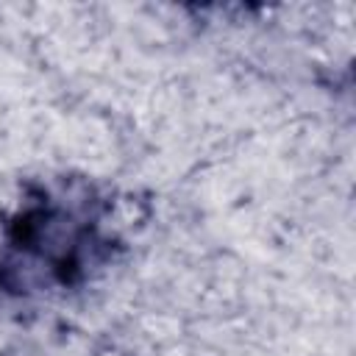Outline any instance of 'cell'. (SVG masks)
I'll list each match as a JSON object with an SVG mask.
<instances>
[{
    "label": "cell",
    "instance_id": "obj_1",
    "mask_svg": "<svg viewBox=\"0 0 356 356\" xmlns=\"http://www.w3.org/2000/svg\"><path fill=\"white\" fill-rule=\"evenodd\" d=\"M128 214L92 178L25 181L0 211V295L50 298L86 286L128 248Z\"/></svg>",
    "mask_w": 356,
    "mask_h": 356
}]
</instances>
